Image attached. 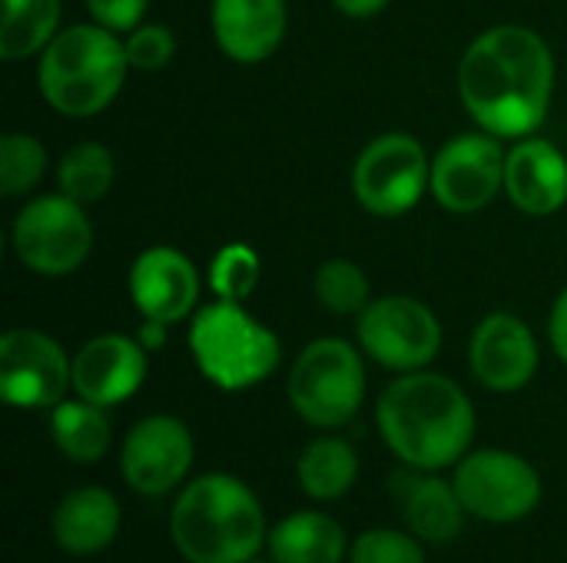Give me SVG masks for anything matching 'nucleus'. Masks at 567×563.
I'll list each match as a JSON object with an SVG mask.
<instances>
[{
	"label": "nucleus",
	"instance_id": "473e14b6",
	"mask_svg": "<svg viewBox=\"0 0 567 563\" xmlns=\"http://www.w3.org/2000/svg\"><path fill=\"white\" fill-rule=\"evenodd\" d=\"M339 13L346 17H355V20H365V17H375L382 13L392 0H332Z\"/></svg>",
	"mask_w": 567,
	"mask_h": 563
},
{
	"label": "nucleus",
	"instance_id": "c756f323",
	"mask_svg": "<svg viewBox=\"0 0 567 563\" xmlns=\"http://www.w3.org/2000/svg\"><path fill=\"white\" fill-rule=\"evenodd\" d=\"M126 46V60L133 70H163L173 53H176V37L166 23H140L136 30H130V37L123 40Z\"/></svg>",
	"mask_w": 567,
	"mask_h": 563
},
{
	"label": "nucleus",
	"instance_id": "a878e982",
	"mask_svg": "<svg viewBox=\"0 0 567 563\" xmlns=\"http://www.w3.org/2000/svg\"><path fill=\"white\" fill-rule=\"evenodd\" d=\"M316 299L332 312V315H362L372 302V285L362 265L352 259H329L316 269L312 279Z\"/></svg>",
	"mask_w": 567,
	"mask_h": 563
},
{
	"label": "nucleus",
	"instance_id": "393cba45",
	"mask_svg": "<svg viewBox=\"0 0 567 563\" xmlns=\"http://www.w3.org/2000/svg\"><path fill=\"white\" fill-rule=\"evenodd\" d=\"M113 176H116V163L113 153L103 143H76L63 153L60 166H56V186L63 196L76 199L80 206L86 202H100L110 189H113Z\"/></svg>",
	"mask_w": 567,
	"mask_h": 563
},
{
	"label": "nucleus",
	"instance_id": "f8f14e48",
	"mask_svg": "<svg viewBox=\"0 0 567 563\" xmlns=\"http://www.w3.org/2000/svg\"><path fill=\"white\" fill-rule=\"evenodd\" d=\"M73 388V358L37 329H10L0 338V395L13 408H53Z\"/></svg>",
	"mask_w": 567,
	"mask_h": 563
},
{
	"label": "nucleus",
	"instance_id": "6ab92c4d",
	"mask_svg": "<svg viewBox=\"0 0 567 563\" xmlns=\"http://www.w3.org/2000/svg\"><path fill=\"white\" fill-rule=\"evenodd\" d=\"M505 192L528 216L558 212L567 202V156L548 139H518L508 149Z\"/></svg>",
	"mask_w": 567,
	"mask_h": 563
},
{
	"label": "nucleus",
	"instance_id": "4468645a",
	"mask_svg": "<svg viewBox=\"0 0 567 563\" xmlns=\"http://www.w3.org/2000/svg\"><path fill=\"white\" fill-rule=\"evenodd\" d=\"M468 368L488 392H522L538 372V342L518 315L492 312L472 332Z\"/></svg>",
	"mask_w": 567,
	"mask_h": 563
},
{
	"label": "nucleus",
	"instance_id": "5701e85b",
	"mask_svg": "<svg viewBox=\"0 0 567 563\" xmlns=\"http://www.w3.org/2000/svg\"><path fill=\"white\" fill-rule=\"evenodd\" d=\"M50 438L63 458L76 465H93L110 451L113 425L106 418V408L93 402H60L50 408Z\"/></svg>",
	"mask_w": 567,
	"mask_h": 563
},
{
	"label": "nucleus",
	"instance_id": "2eb2a0df",
	"mask_svg": "<svg viewBox=\"0 0 567 563\" xmlns=\"http://www.w3.org/2000/svg\"><path fill=\"white\" fill-rule=\"evenodd\" d=\"M130 299L143 319L176 325L199 299V272L193 259L173 246H153L130 265Z\"/></svg>",
	"mask_w": 567,
	"mask_h": 563
},
{
	"label": "nucleus",
	"instance_id": "20e7f679",
	"mask_svg": "<svg viewBox=\"0 0 567 563\" xmlns=\"http://www.w3.org/2000/svg\"><path fill=\"white\" fill-rule=\"evenodd\" d=\"M126 70V46L113 30L100 23H73L40 53L37 86L60 116L90 119L116 100Z\"/></svg>",
	"mask_w": 567,
	"mask_h": 563
},
{
	"label": "nucleus",
	"instance_id": "4be33fe9",
	"mask_svg": "<svg viewBox=\"0 0 567 563\" xmlns=\"http://www.w3.org/2000/svg\"><path fill=\"white\" fill-rule=\"evenodd\" d=\"M296 478H299V488L306 491V498H312L319 504L339 501L352 491V484L359 478V455L346 438H336V435L316 438L299 455Z\"/></svg>",
	"mask_w": 567,
	"mask_h": 563
},
{
	"label": "nucleus",
	"instance_id": "dca6fc26",
	"mask_svg": "<svg viewBox=\"0 0 567 563\" xmlns=\"http://www.w3.org/2000/svg\"><path fill=\"white\" fill-rule=\"evenodd\" d=\"M146 378V348L140 338L106 332L90 338L73 355V392L100 408L123 405L140 392Z\"/></svg>",
	"mask_w": 567,
	"mask_h": 563
},
{
	"label": "nucleus",
	"instance_id": "1a4fd4ad",
	"mask_svg": "<svg viewBox=\"0 0 567 563\" xmlns=\"http://www.w3.org/2000/svg\"><path fill=\"white\" fill-rule=\"evenodd\" d=\"M432 179V159L412 133H382L355 159L352 189L365 212L395 219L419 206Z\"/></svg>",
	"mask_w": 567,
	"mask_h": 563
},
{
	"label": "nucleus",
	"instance_id": "9b49d317",
	"mask_svg": "<svg viewBox=\"0 0 567 563\" xmlns=\"http://www.w3.org/2000/svg\"><path fill=\"white\" fill-rule=\"evenodd\" d=\"M508 153L498 136L478 129L449 139L432 159L429 189L442 209L468 216L485 209L505 186Z\"/></svg>",
	"mask_w": 567,
	"mask_h": 563
},
{
	"label": "nucleus",
	"instance_id": "39448f33",
	"mask_svg": "<svg viewBox=\"0 0 567 563\" xmlns=\"http://www.w3.org/2000/svg\"><path fill=\"white\" fill-rule=\"evenodd\" d=\"M189 352L203 378L223 392H246L266 382L282 362L279 338L239 302L223 299L196 312L189 325Z\"/></svg>",
	"mask_w": 567,
	"mask_h": 563
},
{
	"label": "nucleus",
	"instance_id": "7c9ffc66",
	"mask_svg": "<svg viewBox=\"0 0 567 563\" xmlns=\"http://www.w3.org/2000/svg\"><path fill=\"white\" fill-rule=\"evenodd\" d=\"M150 0H86V10L93 13V20L113 33H130L143 23Z\"/></svg>",
	"mask_w": 567,
	"mask_h": 563
},
{
	"label": "nucleus",
	"instance_id": "f257e3e1",
	"mask_svg": "<svg viewBox=\"0 0 567 563\" xmlns=\"http://www.w3.org/2000/svg\"><path fill=\"white\" fill-rule=\"evenodd\" d=\"M458 93L478 129L498 139H525L551 110V46L522 23L492 27L468 43L458 63Z\"/></svg>",
	"mask_w": 567,
	"mask_h": 563
},
{
	"label": "nucleus",
	"instance_id": "ddd939ff",
	"mask_svg": "<svg viewBox=\"0 0 567 563\" xmlns=\"http://www.w3.org/2000/svg\"><path fill=\"white\" fill-rule=\"evenodd\" d=\"M193 458L196 441L186 421L176 415H146L123 438L120 471L126 488L140 498H159L186 481Z\"/></svg>",
	"mask_w": 567,
	"mask_h": 563
},
{
	"label": "nucleus",
	"instance_id": "9d476101",
	"mask_svg": "<svg viewBox=\"0 0 567 563\" xmlns=\"http://www.w3.org/2000/svg\"><path fill=\"white\" fill-rule=\"evenodd\" d=\"M359 345L382 368L409 375L432 365L442 348V325L425 302L412 295H382L359 315Z\"/></svg>",
	"mask_w": 567,
	"mask_h": 563
},
{
	"label": "nucleus",
	"instance_id": "c85d7f7f",
	"mask_svg": "<svg viewBox=\"0 0 567 563\" xmlns=\"http://www.w3.org/2000/svg\"><path fill=\"white\" fill-rule=\"evenodd\" d=\"M349 563H429L422 541L409 531L375 528L355 538Z\"/></svg>",
	"mask_w": 567,
	"mask_h": 563
},
{
	"label": "nucleus",
	"instance_id": "0eeeda50",
	"mask_svg": "<svg viewBox=\"0 0 567 563\" xmlns=\"http://www.w3.org/2000/svg\"><path fill=\"white\" fill-rule=\"evenodd\" d=\"M10 242L20 265L43 279H63L90 259L93 226L76 199L37 196L17 212Z\"/></svg>",
	"mask_w": 567,
	"mask_h": 563
},
{
	"label": "nucleus",
	"instance_id": "72a5a7b5",
	"mask_svg": "<svg viewBox=\"0 0 567 563\" xmlns=\"http://www.w3.org/2000/svg\"><path fill=\"white\" fill-rule=\"evenodd\" d=\"M140 345L150 352V348H159L163 342H166V325L163 322H150V319H143V325H140Z\"/></svg>",
	"mask_w": 567,
	"mask_h": 563
},
{
	"label": "nucleus",
	"instance_id": "bb28decb",
	"mask_svg": "<svg viewBox=\"0 0 567 563\" xmlns=\"http://www.w3.org/2000/svg\"><path fill=\"white\" fill-rule=\"evenodd\" d=\"M47 173V149L30 133H7L0 139V192L7 199L27 196Z\"/></svg>",
	"mask_w": 567,
	"mask_h": 563
},
{
	"label": "nucleus",
	"instance_id": "aec40b11",
	"mask_svg": "<svg viewBox=\"0 0 567 563\" xmlns=\"http://www.w3.org/2000/svg\"><path fill=\"white\" fill-rule=\"evenodd\" d=\"M120 501L96 484L73 488L60 498L50 518V534L56 548L70 557H93L103 554L120 534Z\"/></svg>",
	"mask_w": 567,
	"mask_h": 563
},
{
	"label": "nucleus",
	"instance_id": "b1692460",
	"mask_svg": "<svg viewBox=\"0 0 567 563\" xmlns=\"http://www.w3.org/2000/svg\"><path fill=\"white\" fill-rule=\"evenodd\" d=\"M60 0H3L0 56L17 63L47 50L60 33Z\"/></svg>",
	"mask_w": 567,
	"mask_h": 563
},
{
	"label": "nucleus",
	"instance_id": "6e6552de",
	"mask_svg": "<svg viewBox=\"0 0 567 563\" xmlns=\"http://www.w3.org/2000/svg\"><path fill=\"white\" fill-rule=\"evenodd\" d=\"M465 511L485 524H518L542 504V475L515 451L482 448L455 465L452 478Z\"/></svg>",
	"mask_w": 567,
	"mask_h": 563
},
{
	"label": "nucleus",
	"instance_id": "412c9836",
	"mask_svg": "<svg viewBox=\"0 0 567 563\" xmlns=\"http://www.w3.org/2000/svg\"><path fill=\"white\" fill-rule=\"evenodd\" d=\"M269 557L276 563H342L352 551L336 518L322 511H296L269 528Z\"/></svg>",
	"mask_w": 567,
	"mask_h": 563
},
{
	"label": "nucleus",
	"instance_id": "7ed1b4c3",
	"mask_svg": "<svg viewBox=\"0 0 567 563\" xmlns=\"http://www.w3.org/2000/svg\"><path fill=\"white\" fill-rule=\"evenodd\" d=\"M169 538L189 563H249L269 541L266 511L246 481L213 471L179 491Z\"/></svg>",
	"mask_w": 567,
	"mask_h": 563
},
{
	"label": "nucleus",
	"instance_id": "cd10ccee",
	"mask_svg": "<svg viewBox=\"0 0 567 563\" xmlns=\"http://www.w3.org/2000/svg\"><path fill=\"white\" fill-rule=\"evenodd\" d=\"M262 279V262L252 246L229 242L209 262V289L223 302H246Z\"/></svg>",
	"mask_w": 567,
	"mask_h": 563
},
{
	"label": "nucleus",
	"instance_id": "f03ea898",
	"mask_svg": "<svg viewBox=\"0 0 567 563\" xmlns=\"http://www.w3.org/2000/svg\"><path fill=\"white\" fill-rule=\"evenodd\" d=\"M375 425L385 448L409 468L445 471L458 465L475 441V405L465 388L435 372L399 375L375 405Z\"/></svg>",
	"mask_w": 567,
	"mask_h": 563
},
{
	"label": "nucleus",
	"instance_id": "2f4dec72",
	"mask_svg": "<svg viewBox=\"0 0 567 563\" xmlns=\"http://www.w3.org/2000/svg\"><path fill=\"white\" fill-rule=\"evenodd\" d=\"M548 338L555 355L567 365V289L558 295V302L551 305V319H548Z\"/></svg>",
	"mask_w": 567,
	"mask_h": 563
},
{
	"label": "nucleus",
	"instance_id": "423d86ee",
	"mask_svg": "<svg viewBox=\"0 0 567 563\" xmlns=\"http://www.w3.org/2000/svg\"><path fill=\"white\" fill-rule=\"evenodd\" d=\"M286 395L292 411L312 428L349 425L365 402V362L346 338H316L292 362Z\"/></svg>",
	"mask_w": 567,
	"mask_h": 563
},
{
	"label": "nucleus",
	"instance_id": "f3484780",
	"mask_svg": "<svg viewBox=\"0 0 567 563\" xmlns=\"http://www.w3.org/2000/svg\"><path fill=\"white\" fill-rule=\"evenodd\" d=\"M213 37L233 63L269 60L289 27L286 0H213Z\"/></svg>",
	"mask_w": 567,
	"mask_h": 563
},
{
	"label": "nucleus",
	"instance_id": "f704fd0d",
	"mask_svg": "<svg viewBox=\"0 0 567 563\" xmlns=\"http://www.w3.org/2000/svg\"><path fill=\"white\" fill-rule=\"evenodd\" d=\"M249 563H266V561H249ZM269 563H276V561H269Z\"/></svg>",
	"mask_w": 567,
	"mask_h": 563
},
{
	"label": "nucleus",
	"instance_id": "a211bd4d",
	"mask_svg": "<svg viewBox=\"0 0 567 563\" xmlns=\"http://www.w3.org/2000/svg\"><path fill=\"white\" fill-rule=\"evenodd\" d=\"M392 498L405 518V528L422 544H449L465 531V504L455 491V484L442 481L435 471L409 468L402 475H392Z\"/></svg>",
	"mask_w": 567,
	"mask_h": 563
}]
</instances>
